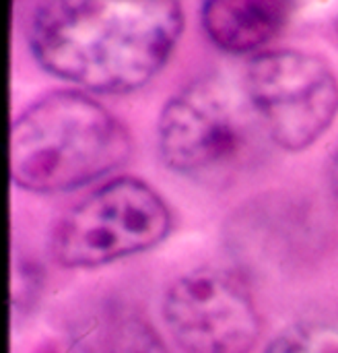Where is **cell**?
Listing matches in <instances>:
<instances>
[{
  "mask_svg": "<svg viewBox=\"0 0 338 353\" xmlns=\"http://www.w3.org/2000/svg\"><path fill=\"white\" fill-rule=\"evenodd\" d=\"M184 27L173 0H43L27 17L35 60L60 79L101 93L151 81Z\"/></svg>",
  "mask_w": 338,
  "mask_h": 353,
  "instance_id": "cell-1",
  "label": "cell"
},
{
  "mask_svg": "<svg viewBox=\"0 0 338 353\" xmlns=\"http://www.w3.org/2000/svg\"><path fill=\"white\" fill-rule=\"evenodd\" d=\"M132 151L128 128L103 103L56 89L10 126V180L31 192L78 188L120 168Z\"/></svg>",
  "mask_w": 338,
  "mask_h": 353,
  "instance_id": "cell-2",
  "label": "cell"
},
{
  "mask_svg": "<svg viewBox=\"0 0 338 353\" xmlns=\"http://www.w3.org/2000/svg\"><path fill=\"white\" fill-rule=\"evenodd\" d=\"M264 137L244 81L223 72H207L180 87L157 120L161 159L178 174L215 186L252 165Z\"/></svg>",
  "mask_w": 338,
  "mask_h": 353,
  "instance_id": "cell-3",
  "label": "cell"
},
{
  "mask_svg": "<svg viewBox=\"0 0 338 353\" xmlns=\"http://www.w3.org/2000/svg\"><path fill=\"white\" fill-rule=\"evenodd\" d=\"M171 211L145 180L118 176L72 205L52 228L50 252L68 269H91L157 246Z\"/></svg>",
  "mask_w": 338,
  "mask_h": 353,
  "instance_id": "cell-4",
  "label": "cell"
},
{
  "mask_svg": "<svg viewBox=\"0 0 338 353\" xmlns=\"http://www.w3.org/2000/svg\"><path fill=\"white\" fill-rule=\"evenodd\" d=\"M244 85L268 139L287 151L316 143L338 114V79L306 50H266L248 62Z\"/></svg>",
  "mask_w": 338,
  "mask_h": 353,
  "instance_id": "cell-5",
  "label": "cell"
},
{
  "mask_svg": "<svg viewBox=\"0 0 338 353\" xmlns=\"http://www.w3.org/2000/svg\"><path fill=\"white\" fill-rule=\"evenodd\" d=\"M163 319L186 353H248L260 335L250 290L223 269H196L165 292Z\"/></svg>",
  "mask_w": 338,
  "mask_h": 353,
  "instance_id": "cell-6",
  "label": "cell"
},
{
  "mask_svg": "<svg viewBox=\"0 0 338 353\" xmlns=\"http://www.w3.org/2000/svg\"><path fill=\"white\" fill-rule=\"evenodd\" d=\"M291 6L281 0H209L200 19L207 35L223 50L252 52L287 23Z\"/></svg>",
  "mask_w": 338,
  "mask_h": 353,
  "instance_id": "cell-7",
  "label": "cell"
},
{
  "mask_svg": "<svg viewBox=\"0 0 338 353\" xmlns=\"http://www.w3.org/2000/svg\"><path fill=\"white\" fill-rule=\"evenodd\" d=\"M264 353H338V325L299 323L281 331Z\"/></svg>",
  "mask_w": 338,
  "mask_h": 353,
  "instance_id": "cell-8",
  "label": "cell"
},
{
  "mask_svg": "<svg viewBox=\"0 0 338 353\" xmlns=\"http://www.w3.org/2000/svg\"><path fill=\"white\" fill-rule=\"evenodd\" d=\"M105 353H171L157 331L138 314L118 316L105 339Z\"/></svg>",
  "mask_w": 338,
  "mask_h": 353,
  "instance_id": "cell-9",
  "label": "cell"
},
{
  "mask_svg": "<svg viewBox=\"0 0 338 353\" xmlns=\"http://www.w3.org/2000/svg\"><path fill=\"white\" fill-rule=\"evenodd\" d=\"M19 285V290H12V304H14V314L19 310L25 308V302H29L31 298H35L37 294V277H35V269L29 267H19V279L14 281V288Z\"/></svg>",
  "mask_w": 338,
  "mask_h": 353,
  "instance_id": "cell-10",
  "label": "cell"
},
{
  "mask_svg": "<svg viewBox=\"0 0 338 353\" xmlns=\"http://www.w3.org/2000/svg\"><path fill=\"white\" fill-rule=\"evenodd\" d=\"M328 180H330V188L338 199V151L337 155L330 159V168H328Z\"/></svg>",
  "mask_w": 338,
  "mask_h": 353,
  "instance_id": "cell-11",
  "label": "cell"
},
{
  "mask_svg": "<svg viewBox=\"0 0 338 353\" xmlns=\"http://www.w3.org/2000/svg\"><path fill=\"white\" fill-rule=\"evenodd\" d=\"M37 353H60L54 345H43V347H39L37 350Z\"/></svg>",
  "mask_w": 338,
  "mask_h": 353,
  "instance_id": "cell-12",
  "label": "cell"
},
{
  "mask_svg": "<svg viewBox=\"0 0 338 353\" xmlns=\"http://www.w3.org/2000/svg\"><path fill=\"white\" fill-rule=\"evenodd\" d=\"M337 27H338V21H337Z\"/></svg>",
  "mask_w": 338,
  "mask_h": 353,
  "instance_id": "cell-13",
  "label": "cell"
}]
</instances>
